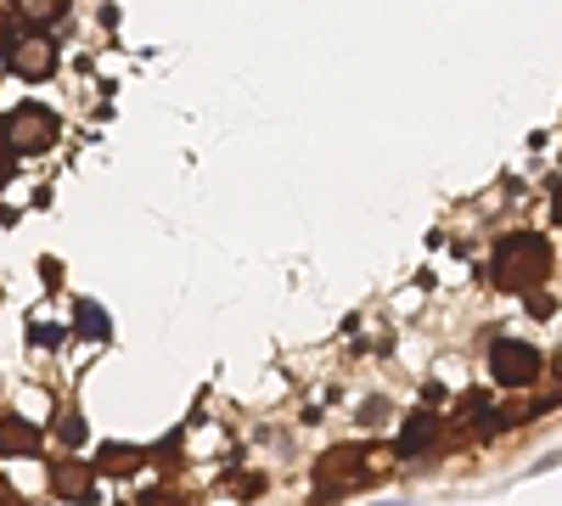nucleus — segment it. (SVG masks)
<instances>
[{
  "label": "nucleus",
  "mask_w": 562,
  "mask_h": 506,
  "mask_svg": "<svg viewBox=\"0 0 562 506\" xmlns=\"http://www.w3.org/2000/svg\"><path fill=\"white\" fill-rule=\"evenodd\" d=\"M57 434H63L68 445H79V439H85V423H79V417H63V423H57Z\"/></svg>",
  "instance_id": "9b49d317"
},
{
  "label": "nucleus",
  "mask_w": 562,
  "mask_h": 506,
  "mask_svg": "<svg viewBox=\"0 0 562 506\" xmlns=\"http://www.w3.org/2000/svg\"><path fill=\"white\" fill-rule=\"evenodd\" d=\"M7 63H12L18 79H52V68H57V40H52V34H18V40L7 45Z\"/></svg>",
  "instance_id": "20e7f679"
},
{
  "label": "nucleus",
  "mask_w": 562,
  "mask_h": 506,
  "mask_svg": "<svg viewBox=\"0 0 562 506\" xmlns=\"http://www.w3.org/2000/svg\"><path fill=\"white\" fill-rule=\"evenodd\" d=\"M7 45H12V23L0 18V57H7Z\"/></svg>",
  "instance_id": "ddd939ff"
},
{
  "label": "nucleus",
  "mask_w": 562,
  "mask_h": 506,
  "mask_svg": "<svg viewBox=\"0 0 562 506\" xmlns=\"http://www.w3.org/2000/svg\"><path fill=\"white\" fill-rule=\"evenodd\" d=\"M135 462H140V450H130V445H108V450H102V468H108V473H130Z\"/></svg>",
  "instance_id": "1a4fd4ad"
},
{
  "label": "nucleus",
  "mask_w": 562,
  "mask_h": 506,
  "mask_svg": "<svg viewBox=\"0 0 562 506\" xmlns=\"http://www.w3.org/2000/svg\"><path fill=\"white\" fill-rule=\"evenodd\" d=\"M52 490H57L63 501H85L90 490H97V479H90V468H79V462H63V468L52 473Z\"/></svg>",
  "instance_id": "423d86ee"
},
{
  "label": "nucleus",
  "mask_w": 562,
  "mask_h": 506,
  "mask_svg": "<svg viewBox=\"0 0 562 506\" xmlns=\"http://www.w3.org/2000/svg\"><path fill=\"white\" fill-rule=\"evenodd\" d=\"M551 220L562 225V187H557V198H551Z\"/></svg>",
  "instance_id": "4468645a"
},
{
  "label": "nucleus",
  "mask_w": 562,
  "mask_h": 506,
  "mask_svg": "<svg viewBox=\"0 0 562 506\" xmlns=\"http://www.w3.org/2000/svg\"><path fill=\"white\" fill-rule=\"evenodd\" d=\"M0 142L12 147V158L23 153H45L57 142V113L52 108H40V102H23V108H12L7 119H0Z\"/></svg>",
  "instance_id": "f03ea898"
},
{
  "label": "nucleus",
  "mask_w": 562,
  "mask_h": 506,
  "mask_svg": "<svg viewBox=\"0 0 562 506\" xmlns=\"http://www.w3.org/2000/svg\"><path fill=\"white\" fill-rule=\"evenodd\" d=\"M79 333H85V338H102V333H108V321H102L97 304H79Z\"/></svg>",
  "instance_id": "9d476101"
},
{
  "label": "nucleus",
  "mask_w": 562,
  "mask_h": 506,
  "mask_svg": "<svg viewBox=\"0 0 562 506\" xmlns=\"http://www.w3.org/2000/svg\"><path fill=\"white\" fill-rule=\"evenodd\" d=\"M12 7H18L23 23H52L63 12V0H12Z\"/></svg>",
  "instance_id": "6e6552de"
},
{
  "label": "nucleus",
  "mask_w": 562,
  "mask_h": 506,
  "mask_svg": "<svg viewBox=\"0 0 562 506\" xmlns=\"http://www.w3.org/2000/svg\"><path fill=\"white\" fill-rule=\"evenodd\" d=\"M40 450V428L23 423V417H7L0 423V456H34Z\"/></svg>",
  "instance_id": "39448f33"
},
{
  "label": "nucleus",
  "mask_w": 562,
  "mask_h": 506,
  "mask_svg": "<svg viewBox=\"0 0 562 506\" xmlns=\"http://www.w3.org/2000/svg\"><path fill=\"white\" fill-rule=\"evenodd\" d=\"M490 378H495L501 389H529V383L540 378V349L524 344V338H495V349H490Z\"/></svg>",
  "instance_id": "7ed1b4c3"
},
{
  "label": "nucleus",
  "mask_w": 562,
  "mask_h": 506,
  "mask_svg": "<svg viewBox=\"0 0 562 506\" xmlns=\"http://www.w3.org/2000/svg\"><path fill=\"white\" fill-rule=\"evenodd\" d=\"M551 270V248L540 243V237H501V248H495V265H490V276H495V288L501 293H529L540 276Z\"/></svg>",
  "instance_id": "f257e3e1"
},
{
  "label": "nucleus",
  "mask_w": 562,
  "mask_h": 506,
  "mask_svg": "<svg viewBox=\"0 0 562 506\" xmlns=\"http://www.w3.org/2000/svg\"><path fill=\"white\" fill-rule=\"evenodd\" d=\"M434 428H439L434 417H411L405 434H400V456H422V450L434 445Z\"/></svg>",
  "instance_id": "0eeeda50"
},
{
  "label": "nucleus",
  "mask_w": 562,
  "mask_h": 506,
  "mask_svg": "<svg viewBox=\"0 0 562 506\" xmlns=\"http://www.w3.org/2000/svg\"><path fill=\"white\" fill-rule=\"evenodd\" d=\"M7 180H12V147L0 142V187H7Z\"/></svg>",
  "instance_id": "f8f14e48"
}]
</instances>
